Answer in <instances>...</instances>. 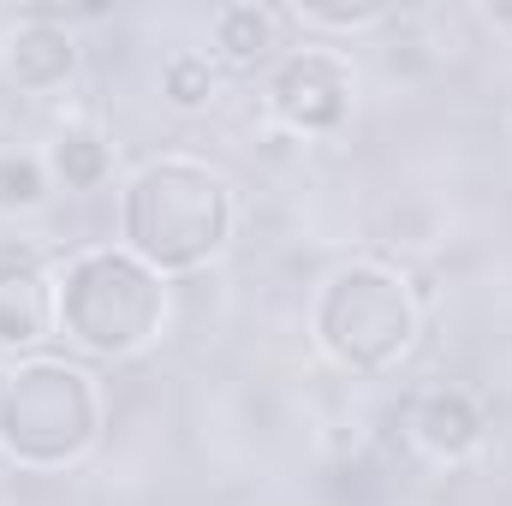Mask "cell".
<instances>
[{
  "label": "cell",
  "instance_id": "1",
  "mask_svg": "<svg viewBox=\"0 0 512 506\" xmlns=\"http://www.w3.org/2000/svg\"><path fill=\"white\" fill-rule=\"evenodd\" d=\"M239 233V191L233 179L197 149L143 155L120 179V251L149 262L161 280L203 274L221 262Z\"/></svg>",
  "mask_w": 512,
  "mask_h": 506
},
{
  "label": "cell",
  "instance_id": "2",
  "mask_svg": "<svg viewBox=\"0 0 512 506\" xmlns=\"http://www.w3.org/2000/svg\"><path fill=\"white\" fill-rule=\"evenodd\" d=\"M173 280L120 245H78L54 262V334L96 364H131L167 340Z\"/></svg>",
  "mask_w": 512,
  "mask_h": 506
},
{
  "label": "cell",
  "instance_id": "3",
  "mask_svg": "<svg viewBox=\"0 0 512 506\" xmlns=\"http://www.w3.org/2000/svg\"><path fill=\"white\" fill-rule=\"evenodd\" d=\"M102 429H108V393L84 358L30 352L6 364L0 376V459L6 465L30 477L72 471L102 447Z\"/></svg>",
  "mask_w": 512,
  "mask_h": 506
},
{
  "label": "cell",
  "instance_id": "4",
  "mask_svg": "<svg viewBox=\"0 0 512 506\" xmlns=\"http://www.w3.org/2000/svg\"><path fill=\"white\" fill-rule=\"evenodd\" d=\"M423 334V292L387 256H346L310 292V346L346 376H387Z\"/></svg>",
  "mask_w": 512,
  "mask_h": 506
},
{
  "label": "cell",
  "instance_id": "5",
  "mask_svg": "<svg viewBox=\"0 0 512 506\" xmlns=\"http://www.w3.org/2000/svg\"><path fill=\"white\" fill-rule=\"evenodd\" d=\"M358 60L334 42L304 36L298 48H280L274 66L262 72V114L274 120V131L298 137V143H328L358 120Z\"/></svg>",
  "mask_w": 512,
  "mask_h": 506
},
{
  "label": "cell",
  "instance_id": "6",
  "mask_svg": "<svg viewBox=\"0 0 512 506\" xmlns=\"http://www.w3.org/2000/svg\"><path fill=\"white\" fill-rule=\"evenodd\" d=\"M84 66L78 30L60 6H24L0 30V84L18 96H60Z\"/></svg>",
  "mask_w": 512,
  "mask_h": 506
},
{
  "label": "cell",
  "instance_id": "7",
  "mask_svg": "<svg viewBox=\"0 0 512 506\" xmlns=\"http://www.w3.org/2000/svg\"><path fill=\"white\" fill-rule=\"evenodd\" d=\"M405 435L423 459L435 465H471L489 447V411L471 387L459 381H429L405 405Z\"/></svg>",
  "mask_w": 512,
  "mask_h": 506
},
{
  "label": "cell",
  "instance_id": "8",
  "mask_svg": "<svg viewBox=\"0 0 512 506\" xmlns=\"http://www.w3.org/2000/svg\"><path fill=\"white\" fill-rule=\"evenodd\" d=\"M54 340V268L36 251H0V352L30 358Z\"/></svg>",
  "mask_w": 512,
  "mask_h": 506
},
{
  "label": "cell",
  "instance_id": "9",
  "mask_svg": "<svg viewBox=\"0 0 512 506\" xmlns=\"http://www.w3.org/2000/svg\"><path fill=\"white\" fill-rule=\"evenodd\" d=\"M286 18L280 6H262V0H227L209 12V60L221 72H256V66H274V54L286 48L280 42Z\"/></svg>",
  "mask_w": 512,
  "mask_h": 506
},
{
  "label": "cell",
  "instance_id": "10",
  "mask_svg": "<svg viewBox=\"0 0 512 506\" xmlns=\"http://www.w3.org/2000/svg\"><path fill=\"white\" fill-rule=\"evenodd\" d=\"M42 161H48L54 191H66V197H96L120 173V149H114V137L96 120H66L42 143Z\"/></svg>",
  "mask_w": 512,
  "mask_h": 506
},
{
  "label": "cell",
  "instance_id": "11",
  "mask_svg": "<svg viewBox=\"0 0 512 506\" xmlns=\"http://www.w3.org/2000/svg\"><path fill=\"white\" fill-rule=\"evenodd\" d=\"M155 84H161V102H167L173 114H209V108L221 102L227 72L209 60V48H167Z\"/></svg>",
  "mask_w": 512,
  "mask_h": 506
},
{
  "label": "cell",
  "instance_id": "12",
  "mask_svg": "<svg viewBox=\"0 0 512 506\" xmlns=\"http://www.w3.org/2000/svg\"><path fill=\"white\" fill-rule=\"evenodd\" d=\"M286 24H298L304 36L316 42H334V36H370V30H387L399 12L382 6V0H364V6H334V0H298V6H280Z\"/></svg>",
  "mask_w": 512,
  "mask_h": 506
},
{
  "label": "cell",
  "instance_id": "13",
  "mask_svg": "<svg viewBox=\"0 0 512 506\" xmlns=\"http://www.w3.org/2000/svg\"><path fill=\"white\" fill-rule=\"evenodd\" d=\"M54 197H60V191H54V179H48L42 149L6 143V149H0V215H36V209H48Z\"/></svg>",
  "mask_w": 512,
  "mask_h": 506
},
{
  "label": "cell",
  "instance_id": "14",
  "mask_svg": "<svg viewBox=\"0 0 512 506\" xmlns=\"http://www.w3.org/2000/svg\"><path fill=\"white\" fill-rule=\"evenodd\" d=\"M6 364H12V358H6V352H0V376H6Z\"/></svg>",
  "mask_w": 512,
  "mask_h": 506
}]
</instances>
